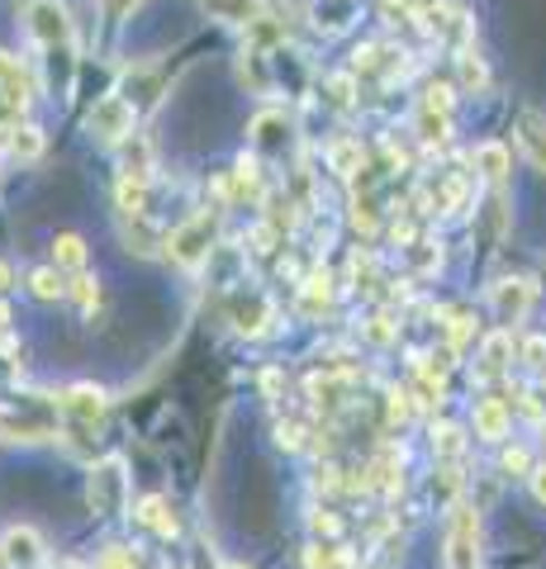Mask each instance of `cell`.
<instances>
[{
    "label": "cell",
    "mask_w": 546,
    "mask_h": 569,
    "mask_svg": "<svg viewBox=\"0 0 546 569\" xmlns=\"http://www.w3.org/2000/svg\"><path fill=\"white\" fill-rule=\"evenodd\" d=\"M470 422H475V437L489 441V447H499V441L508 437V427H514V408H508L504 399H480Z\"/></svg>",
    "instance_id": "9a60e30c"
},
{
    "label": "cell",
    "mask_w": 546,
    "mask_h": 569,
    "mask_svg": "<svg viewBox=\"0 0 546 569\" xmlns=\"http://www.w3.org/2000/svg\"><path fill=\"white\" fill-rule=\"evenodd\" d=\"M10 280H14V271H10L6 261H0V290H10Z\"/></svg>",
    "instance_id": "ee69618b"
},
{
    "label": "cell",
    "mask_w": 546,
    "mask_h": 569,
    "mask_svg": "<svg viewBox=\"0 0 546 569\" xmlns=\"http://www.w3.org/2000/svg\"><path fill=\"white\" fill-rule=\"evenodd\" d=\"M523 361L546 370V337H527V342H523Z\"/></svg>",
    "instance_id": "ab89813d"
},
{
    "label": "cell",
    "mask_w": 546,
    "mask_h": 569,
    "mask_svg": "<svg viewBox=\"0 0 546 569\" xmlns=\"http://www.w3.org/2000/svg\"><path fill=\"white\" fill-rule=\"evenodd\" d=\"M0 148H6L14 162H39L43 157V129L29 119H6L0 123Z\"/></svg>",
    "instance_id": "30bf717a"
},
{
    "label": "cell",
    "mask_w": 546,
    "mask_h": 569,
    "mask_svg": "<svg viewBox=\"0 0 546 569\" xmlns=\"http://www.w3.org/2000/svg\"><path fill=\"white\" fill-rule=\"evenodd\" d=\"M314 531H319V537H343V518H332V512L328 508H319V512H314Z\"/></svg>",
    "instance_id": "f35d334b"
},
{
    "label": "cell",
    "mask_w": 546,
    "mask_h": 569,
    "mask_svg": "<svg viewBox=\"0 0 546 569\" xmlns=\"http://www.w3.org/2000/svg\"><path fill=\"white\" fill-rule=\"evenodd\" d=\"M305 565L309 569H351V550H343V546H309Z\"/></svg>",
    "instance_id": "f1b7e54d"
},
{
    "label": "cell",
    "mask_w": 546,
    "mask_h": 569,
    "mask_svg": "<svg viewBox=\"0 0 546 569\" xmlns=\"http://www.w3.org/2000/svg\"><path fill=\"white\" fill-rule=\"evenodd\" d=\"M508 361H514V332L499 328V332L485 337L480 351H475V380H480V385H495L504 370H508Z\"/></svg>",
    "instance_id": "9c48e42d"
},
{
    "label": "cell",
    "mask_w": 546,
    "mask_h": 569,
    "mask_svg": "<svg viewBox=\"0 0 546 569\" xmlns=\"http://www.w3.org/2000/svg\"><path fill=\"white\" fill-rule=\"evenodd\" d=\"M433 451L443 456V460H461V451H466V432L456 422H437L433 427Z\"/></svg>",
    "instance_id": "4316f807"
},
{
    "label": "cell",
    "mask_w": 546,
    "mask_h": 569,
    "mask_svg": "<svg viewBox=\"0 0 546 569\" xmlns=\"http://www.w3.org/2000/svg\"><path fill=\"white\" fill-rule=\"evenodd\" d=\"M86 503H91L96 512H125L129 503V466L125 456H105L100 466H91V479H86Z\"/></svg>",
    "instance_id": "277c9868"
},
{
    "label": "cell",
    "mask_w": 546,
    "mask_h": 569,
    "mask_svg": "<svg viewBox=\"0 0 546 569\" xmlns=\"http://www.w3.org/2000/svg\"><path fill=\"white\" fill-rule=\"evenodd\" d=\"M96 6H100V14H105V20H110V24H119V20H129V14H133L138 6H143V0H96Z\"/></svg>",
    "instance_id": "e575fe53"
},
{
    "label": "cell",
    "mask_w": 546,
    "mask_h": 569,
    "mask_svg": "<svg viewBox=\"0 0 546 569\" xmlns=\"http://www.w3.org/2000/svg\"><path fill=\"white\" fill-rule=\"evenodd\" d=\"M133 123H138V114H133V104H129L125 96H105V100H96L91 119H86V129H91L100 142L119 148V142L133 133Z\"/></svg>",
    "instance_id": "52a82bcc"
},
{
    "label": "cell",
    "mask_w": 546,
    "mask_h": 569,
    "mask_svg": "<svg viewBox=\"0 0 546 569\" xmlns=\"http://www.w3.org/2000/svg\"><path fill=\"white\" fill-rule=\"evenodd\" d=\"M234 323H238V332H242V337H267V332H271V323H276V305H271L267 295H257V290L238 295V305H234Z\"/></svg>",
    "instance_id": "8fae6325"
},
{
    "label": "cell",
    "mask_w": 546,
    "mask_h": 569,
    "mask_svg": "<svg viewBox=\"0 0 546 569\" xmlns=\"http://www.w3.org/2000/svg\"><path fill=\"white\" fill-rule=\"evenodd\" d=\"M119 233H125V242H129V252H138V257H157L162 252V228H157L148 213H119Z\"/></svg>",
    "instance_id": "2e32d148"
},
{
    "label": "cell",
    "mask_w": 546,
    "mask_h": 569,
    "mask_svg": "<svg viewBox=\"0 0 546 569\" xmlns=\"http://www.w3.org/2000/svg\"><path fill=\"white\" fill-rule=\"evenodd\" d=\"M527 485H533V498H537V503H546V466H533Z\"/></svg>",
    "instance_id": "60d3db41"
},
{
    "label": "cell",
    "mask_w": 546,
    "mask_h": 569,
    "mask_svg": "<svg viewBox=\"0 0 546 569\" xmlns=\"http://www.w3.org/2000/svg\"><path fill=\"white\" fill-rule=\"evenodd\" d=\"M533 299H537V284L527 280V276H508V280H499V284H489V309H495L499 328L523 323L527 309H533Z\"/></svg>",
    "instance_id": "8992f818"
},
{
    "label": "cell",
    "mask_w": 546,
    "mask_h": 569,
    "mask_svg": "<svg viewBox=\"0 0 546 569\" xmlns=\"http://www.w3.org/2000/svg\"><path fill=\"white\" fill-rule=\"evenodd\" d=\"M0 560L14 565V569L43 565V537L33 527H10L6 537H0Z\"/></svg>",
    "instance_id": "7c38bea8"
},
{
    "label": "cell",
    "mask_w": 546,
    "mask_h": 569,
    "mask_svg": "<svg viewBox=\"0 0 546 569\" xmlns=\"http://www.w3.org/2000/svg\"><path fill=\"white\" fill-rule=\"evenodd\" d=\"M67 295L81 305V313H96V305H100V290H96V280L91 276H77V280H67Z\"/></svg>",
    "instance_id": "1f68e13d"
},
{
    "label": "cell",
    "mask_w": 546,
    "mask_h": 569,
    "mask_svg": "<svg viewBox=\"0 0 546 569\" xmlns=\"http://www.w3.org/2000/svg\"><path fill=\"white\" fill-rule=\"evenodd\" d=\"M162 247H167V257L181 266V271H196V266H205L209 257H215V247H219V209L190 213V219L176 228Z\"/></svg>",
    "instance_id": "7a4b0ae2"
},
{
    "label": "cell",
    "mask_w": 546,
    "mask_h": 569,
    "mask_svg": "<svg viewBox=\"0 0 546 569\" xmlns=\"http://www.w3.org/2000/svg\"><path fill=\"white\" fill-rule=\"evenodd\" d=\"M451 129V114L447 110H433V104H418V138L423 142H443Z\"/></svg>",
    "instance_id": "83f0119b"
},
{
    "label": "cell",
    "mask_w": 546,
    "mask_h": 569,
    "mask_svg": "<svg viewBox=\"0 0 546 569\" xmlns=\"http://www.w3.org/2000/svg\"><path fill=\"white\" fill-rule=\"evenodd\" d=\"M470 332H475L470 313H466V309H451V323H447V342H451V351H461V347L470 342Z\"/></svg>",
    "instance_id": "d6a6232c"
},
{
    "label": "cell",
    "mask_w": 546,
    "mask_h": 569,
    "mask_svg": "<svg viewBox=\"0 0 546 569\" xmlns=\"http://www.w3.org/2000/svg\"><path fill=\"white\" fill-rule=\"evenodd\" d=\"M456 62H461V86H466V91H485L489 71H485L480 58H475V48H461V52H456Z\"/></svg>",
    "instance_id": "f546056e"
},
{
    "label": "cell",
    "mask_w": 546,
    "mask_h": 569,
    "mask_svg": "<svg viewBox=\"0 0 546 569\" xmlns=\"http://www.w3.org/2000/svg\"><path fill=\"white\" fill-rule=\"evenodd\" d=\"M328 167L338 171V176H357V171H366V152H361V142L338 138V142L328 148Z\"/></svg>",
    "instance_id": "603a6c76"
},
{
    "label": "cell",
    "mask_w": 546,
    "mask_h": 569,
    "mask_svg": "<svg viewBox=\"0 0 546 569\" xmlns=\"http://www.w3.org/2000/svg\"><path fill=\"white\" fill-rule=\"evenodd\" d=\"M371 337H376V342H390V337H395V328H390V318H371Z\"/></svg>",
    "instance_id": "b9f144b4"
},
{
    "label": "cell",
    "mask_w": 546,
    "mask_h": 569,
    "mask_svg": "<svg viewBox=\"0 0 546 569\" xmlns=\"http://www.w3.org/2000/svg\"><path fill=\"white\" fill-rule=\"evenodd\" d=\"M224 194H234V200H261V167H257V157H238V167H234V181L219 186Z\"/></svg>",
    "instance_id": "44dd1931"
},
{
    "label": "cell",
    "mask_w": 546,
    "mask_h": 569,
    "mask_svg": "<svg viewBox=\"0 0 546 569\" xmlns=\"http://www.w3.org/2000/svg\"><path fill=\"white\" fill-rule=\"evenodd\" d=\"M514 138H518V148H523L527 162L546 176V114L542 110H523L514 119Z\"/></svg>",
    "instance_id": "5bb4252c"
},
{
    "label": "cell",
    "mask_w": 546,
    "mask_h": 569,
    "mask_svg": "<svg viewBox=\"0 0 546 569\" xmlns=\"http://www.w3.org/2000/svg\"><path fill=\"white\" fill-rule=\"evenodd\" d=\"M196 6L219 24L234 29H252L257 20H267V0H196Z\"/></svg>",
    "instance_id": "4fadbf2b"
},
{
    "label": "cell",
    "mask_w": 546,
    "mask_h": 569,
    "mask_svg": "<svg viewBox=\"0 0 546 569\" xmlns=\"http://www.w3.org/2000/svg\"><path fill=\"white\" fill-rule=\"evenodd\" d=\"M499 466H504V475H523L527 479V475H533V456H527L523 447H508Z\"/></svg>",
    "instance_id": "836d02e7"
},
{
    "label": "cell",
    "mask_w": 546,
    "mask_h": 569,
    "mask_svg": "<svg viewBox=\"0 0 546 569\" xmlns=\"http://www.w3.org/2000/svg\"><path fill=\"white\" fill-rule=\"evenodd\" d=\"M443 560H447V569H480V512L470 503H451V512H447Z\"/></svg>",
    "instance_id": "3957f363"
},
{
    "label": "cell",
    "mask_w": 546,
    "mask_h": 569,
    "mask_svg": "<svg viewBox=\"0 0 546 569\" xmlns=\"http://www.w3.org/2000/svg\"><path fill=\"white\" fill-rule=\"evenodd\" d=\"M328 299H332V280H328V271H314L305 284H299V309H305V313H324V309H328Z\"/></svg>",
    "instance_id": "d4e9b609"
},
{
    "label": "cell",
    "mask_w": 546,
    "mask_h": 569,
    "mask_svg": "<svg viewBox=\"0 0 546 569\" xmlns=\"http://www.w3.org/2000/svg\"><path fill=\"white\" fill-rule=\"evenodd\" d=\"M542 441H546V427H542Z\"/></svg>",
    "instance_id": "bcb514c9"
},
{
    "label": "cell",
    "mask_w": 546,
    "mask_h": 569,
    "mask_svg": "<svg viewBox=\"0 0 546 569\" xmlns=\"http://www.w3.org/2000/svg\"><path fill=\"white\" fill-rule=\"evenodd\" d=\"M542 389H546V376H542Z\"/></svg>",
    "instance_id": "7dc6e473"
},
{
    "label": "cell",
    "mask_w": 546,
    "mask_h": 569,
    "mask_svg": "<svg viewBox=\"0 0 546 569\" xmlns=\"http://www.w3.org/2000/svg\"><path fill=\"white\" fill-rule=\"evenodd\" d=\"M115 96H125L133 104V114H138V110H148V104L162 100V77H157V67H129L125 86H119Z\"/></svg>",
    "instance_id": "e0dca14e"
},
{
    "label": "cell",
    "mask_w": 546,
    "mask_h": 569,
    "mask_svg": "<svg viewBox=\"0 0 546 569\" xmlns=\"http://www.w3.org/2000/svg\"><path fill=\"white\" fill-rule=\"evenodd\" d=\"M219 569H248V565H219Z\"/></svg>",
    "instance_id": "f6af8a7d"
},
{
    "label": "cell",
    "mask_w": 546,
    "mask_h": 569,
    "mask_svg": "<svg viewBox=\"0 0 546 569\" xmlns=\"http://www.w3.org/2000/svg\"><path fill=\"white\" fill-rule=\"evenodd\" d=\"M115 200H119V213H148V186L143 181H119Z\"/></svg>",
    "instance_id": "4dcf8cb0"
},
{
    "label": "cell",
    "mask_w": 546,
    "mask_h": 569,
    "mask_svg": "<svg viewBox=\"0 0 546 569\" xmlns=\"http://www.w3.org/2000/svg\"><path fill=\"white\" fill-rule=\"evenodd\" d=\"M52 408L67 418L72 432H96V427L105 422V408H110V399H105L100 385H67L62 395L52 399Z\"/></svg>",
    "instance_id": "5b68a950"
},
{
    "label": "cell",
    "mask_w": 546,
    "mask_h": 569,
    "mask_svg": "<svg viewBox=\"0 0 546 569\" xmlns=\"http://www.w3.org/2000/svg\"><path fill=\"white\" fill-rule=\"evenodd\" d=\"M20 14H24L29 39L39 43L43 58L52 62V71L62 62L67 77H77V24H72V14H67L62 0H24Z\"/></svg>",
    "instance_id": "6da1fadb"
},
{
    "label": "cell",
    "mask_w": 546,
    "mask_h": 569,
    "mask_svg": "<svg viewBox=\"0 0 546 569\" xmlns=\"http://www.w3.org/2000/svg\"><path fill=\"white\" fill-rule=\"evenodd\" d=\"M276 441H280L286 451H299V447H305V427H299V422H280V427H276Z\"/></svg>",
    "instance_id": "74e56055"
},
{
    "label": "cell",
    "mask_w": 546,
    "mask_h": 569,
    "mask_svg": "<svg viewBox=\"0 0 546 569\" xmlns=\"http://www.w3.org/2000/svg\"><path fill=\"white\" fill-rule=\"evenodd\" d=\"M119 181H152V148L143 133H129L125 142H119Z\"/></svg>",
    "instance_id": "ac0fdd59"
},
{
    "label": "cell",
    "mask_w": 546,
    "mask_h": 569,
    "mask_svg": "<svg viewBox=\"0 0 546 569\" xmlns=\"http://www.w3.org/2000/svg\"><path fill=\"white\" fill-rule=\"evenodd\" d=\"M390 418L395 422H409L414 418V395H409V389H390Z\"/></svg>",
    "instance_id": "8d00e7d4"
},
{
    "label": "cell",
    "mask_w": 546,
    "mask_h": 569,
    "mask_svg": "<svg viewBox=\"0 0 546 569\" xmlns=\"http://www.w3.org/2000/svg\"><path fill=\"white\" fill-rule=\"evenodd\" d=\"M133 518L143 522L148 531H157V537H162V541H171L176 531H181V527H176V512H171V503H167L162 493H148L143 503H138V512H133Z\"/></svg>",
    "instance_id": "ffe728a7"
},
{
    "label": "cell",
    "mask_w": 546,
    "mask_h": 569,
    "mask_svg": "<svg viewBox=\"0 0 546 569\" xmlns=\"http://www.w3.org/2000/svg\"><path fill=\"white\" fill-rule=\"evenodd\" d=\"M52 266L67 276V271H86V242L77 238V233H62L58 242H52Z\"/></svg>",
    "instance_id": "cb8c5ba5"
},
{
    "label": "cell",
    "mask_w": 546,
    "mask_h": 569,
    "mask_svg": "<svg viewBox=\"0 0 546 569\" xmlns=\"http://www.w3.org/2000/svg\"><path fill=\"white\" fill-rule=\"evenodd\" d=\"M96 569H138V556H133L129 546H115V550H105Z\"/></svg>",
    "instance_id": "d590c367"
},
{
    "label": "cell",
    "mask_w": 546,
    "mask_h": 569,
    "mask_svg": "<svg viewBox=\"0 0 546 569\" xmlns=\"http://www.w3.org/2000/svg\"><path fill=\"white\" fill-rule=\"evenodd\" d=\"M470 167H475V176H480V181H489V186H504V181H508V167H514V157H508L504 142L489 138V142H475Z\"/></svg>",
    "instance_id": "d6986e66"
},
{
    "label": "cell",
    "mask_w": 546,
    "mask_h": 569,
    "mask_svg": "<svg viewBox=\"0 0 546 569\" xmlns=\"http://www.w3.org/2000/svg\"><path fill=\"white\" fill-rule=\"evenodd\" d=\"M29 100H33V71L24 67V58L0 48V110H6V119H20Z\"/></svg>",
    "instance_id": "ba28073f"
},
{
    "label": "cell",
    "mask_w": 546,
    "mask_h": 569,
    "mask_svg": "<svg viewBox=\"0 0 546 569\" xmlns=\"http://www.w3.org/2000/svg\"><path fill=\"white\" fill-rule=\"evenodd\" d=\"M252 142H257V148H286V142H290V119L280 110H261L252 119Z\"/></svg>",
    "instance_id": "7402d4cb"
},
{
    "label": "cell",
    "mask_w": 546,
    "mask_h": 569,
    "mask_svg": "<svg viewBox=\"0 0 546 569\" xmlns=\"http://www.w3.org/2000/svg\"><path fill=\"white\" fill-rule=\"evenodd\" d=\"M399 6H404V10H433L437 0H399Z\"/></svg>",
    "instance_id": "7bdbcfd3"
},
{
    "label": "cell",
    "mask_w": 546,
    "mask_h": 569,
    "mask_svg": "<svg viewBox=\"0 0 546 569\" xmlns=\"http://www.w3.org/2000/svg\"><path fill=\"white\" fill-rule=\"evenodd\" d=\"M29 295L33 299H62L67 295V276L58 266H39V271H29Z\"/></svg>",
    "instance_id": "484cf974"
}]
</instances>
